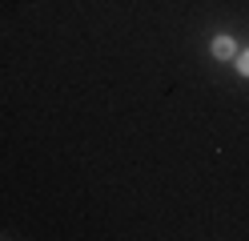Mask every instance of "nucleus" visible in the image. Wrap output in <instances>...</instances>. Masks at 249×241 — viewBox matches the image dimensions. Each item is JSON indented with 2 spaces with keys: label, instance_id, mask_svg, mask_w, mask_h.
<instances>
[{
  "label": "nucleus",
  "instance_id": "obj_2",
  "mask_svg": "<svg viewBox=\"0 0 249 241\" xmlns=\"http://www.w3.org/2000/svg\"><path fill=\"white\" fill-rule=\"evenodd\" d=\"M237 64H241V73L249 76V53H241V60H237Z\"/></svg>",
  "mask_w": 249,
  "mask_h": 241
},
{
  "label": "nucleus",
  "instance_id": "obj_1",
  "mask_svg": "<svg viewBox=\"0 0 249 241\" xmlns=\"http://www.w3.org/2000/svg\"><path fill=\"white\" fill-rule=\"evenodd\" d=\"M233 53H237V48H233L229 37H217V40H213V56H217V60H229Z\"/></svg>",
  "mask_w": 249,
  "mask_h": 241
}]
</instances>
